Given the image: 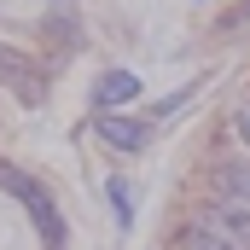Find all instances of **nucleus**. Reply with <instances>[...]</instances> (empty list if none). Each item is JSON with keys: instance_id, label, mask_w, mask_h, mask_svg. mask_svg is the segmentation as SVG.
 Returning <instances> with one entry per match:
<instances>
[{"instance_id": "nucleus-7", "label": "nucleus", "mask_w": 250, "mask_h": 250, "mask_svg": "<svg viewBox=\"0 0 250 250\" xmlns=\"http://www.w3.org/2000/svg\"><path fill=\"white\" fill-rule=\"evenodd\" d=\"M233 134L245 140V151H250V99H245V105H239V111H233Z\"/></svg>"}, {"instance_id": "nucleus-2", "label": "nucleus", "mask_w": 250, "mask_h": 250, "mask_svg": "<svg viewBox=\"0 0 250 250\" xmlns=\"http://www.w3.org/2000/svg\"><path fill=\"white\" fill-rule=\"evenodd\" d=\"M0 187H12V198H18V204H23V209L35 215V227H41V245H47V250H64V227H59V209L47 204V192L35 187L29 175L6 169V163H0Z\"/></svg>"}, {"instance_id": "nucleus-1", "label": "nucleus", "mask_w": 250, "mask_h": 250, "mask_svg": "<svg viewBox=\"0 0 250 250\" xmlns=\"http://www.w3.org/2000/svg\"><path fill=\"white\" fill-rule=\"evenodd\" d=\"M175 250H250V209L245 204H204L187 227L175 233Z\"/></svg>"}, {"instance_id": "nucleus-3", "label": "nucleus", "mask_w": 250, "mask_h": 250, "mask_svg": "<svg viewBox=\"0 0 250 250\" xmlns=\"http://www.w3.org/2000/svg\"><path fill=\"white\" fill-rule=\"evenodd\" d=\"M134 99H140V76H134V70H111V76H99V87H93V105H99V117L128 111Z\"/></svg>"}, {"instance_id": "nucleus-6", "label": "nucleus", "mask_w": 250, "mask_h": 250, "mask_svg": "<svg viewBox=\"0 0 250 250\" xmlns=\"http://www.w3.org/2000/svg\"><path fill=\"white\" fill-rule=\"evenodd\" d=\"M105 198H111V215H117V227H134V198H128V181H117V175H111Z\"/></svg>"}, {"instance_id": "nucleus-4", "label": "nucleus", "mask_w": 250, "mask_h": 250, "mask_svg": "<svg viewBox=\"0 0 250 250\" xmlns=\"http://www.w3.org/2000/svg\"><path fill=\"white\" fill-rule=\"evenodd\" d=\"M99 140H105L111 151H146L151 128L140 123V117H123V111H111V117H99Z\"/></svg>"}, {"instance_id": "nucleus-5", "label": "nucleus", "mask_w": 250, "mask_h": 250, "mask_svg": "<svg viewBox=\"0 0 250 250\" xmlns=\"http://www.w3.org/2000/svg\"><path fill=\"white\" fill-rule=\"evenodd\" d=\"M215 187L227 204H245L250 209V163H227V169H215Z\"/></svg>"}]
</instances>
